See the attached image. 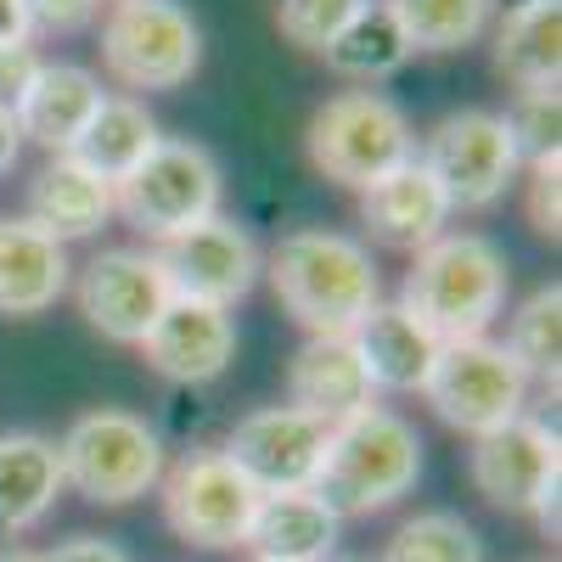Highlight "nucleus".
<instances>
[{"instance_id":"nucleus-1","label":"nucleus","mask_w":562,"mask_h":562,"mask_svg":"<svg viewBox=\"0 0 562 562\" xmlns=\"http://www.w3.org/2000/svg\"><path fill=\"white\" fill-rule=\"evenodd\" d=\"M276 304L288 310L310 338H349L355 326L371 315V304H383L378 259L366 243L344 237V231H288L270 254L265 270Z\"/></svg>"},{"instance_id":"nucleus-2","label":"nucleus","mask_w":562,"mask_h":562,"mask_svg":"<svg viewBox=\"0 0 562 562\" xmlns=\"http://www.w3.org/2000/svg\"><path fill=\"white\" fill-rule=\"evenodd\" d=\"M512 265L501 243H490L484 231H445L439 243L411 254V270L400 281V299L439 344L461 338H490L495 315L506 310Z\"/></svg>"},{"instance_id":"nucleus-3","label":"nucleus","mask_w":562,"mask_h":562,"mask_svg":"<svg viewBox=\"0 0 562 562\" xmlns=\"http://www.w3.org/2000/svg\"><path fill=\"white\" fill-rule=\"evenodd\" d=\"M416 479H422L416 428L400 411L371 405L349 422H333L321 473H315V495L333 506L338 518H371V512H383L400 495H411Z\"/></svg>"},{"instance_id":"nucleus-4","label":"nucleus","mask_w":562,"mask_h":562,"mask_svg":"<svg viewBox=\"0 0 562 562\" xmlns=\"http://www.w3.org/2000/svg\"><path fill=\"white\" fill-rule=\"evenodd\" d=\"M57 461H63V484L90 506H130L158 490L164 439L147 416L97 405L68 422V434L57 439Z\"/></svg>"},{"instance_id":"nucleus-5","label":"nucleus","mask_w":562,"mask_h":562,"mask_svg":"<svg viewBox=\"0 0 562 562\" xmlns=\"http://www.w3.org/2000/svg\"><path fill=\"white\" fill-rule=\"evenodd\" d=\"M304 153L333 186L366 192L371 180H383L416 158V130L405 108L383 90H338L310 113Z\"/></svg>"},{"instance_id":"nucleus-6","label":"nucleus","mask_w":562,"mask_h":562,"mask_svg":"<svg viewBox=\"0 0 562 562\" xmlns=\"http://www.w3.org/2000/svg\"><path fill=\"white\" fill-rule=\"evenodd\" d=\"M220 198H225V175H220L214 153L203 140L164 135L158 147L113 186V214L158 248V243L180 237V231L214 220Z\"/></svg>"},{"instance_id":"nucleus-7","label":"nucleus","mask_w":562,"mask_h":562,"mask_svg":"<svg viewBox=\"0 0 562 562\" xmlns=\"http://www.w3.org/2000/svg\"><path fill=\"white\" fill-rule=\"evenodd\" d=\"M467 479L495 512H529L546 540H557V490H562V445L540 416H512L506 428L473 439Z\"/></svg>"},{"instance_id":"nucleus-8","label":"nucleus","mask_w":562,"mask_h":562,"mask_svg":"<svg viewBox=\"0 0 562 562\" xmlns=\"http://www.w3.org/2000/svg\"><path fill=\"white\" fill-rule=\"evenodd\" d=\"M102 68L130 90H180L203 68V29L180 0H113L102 18Z\"/></svg>"},{"instance_id":"nucleus-9","label":"nucleus","mask_w":562,"mask_h":562,"mask_svg":"<svg viewBox=\"0 0 562 562\" xmlns=\"http://www.w3.org/2000/svg\"><path fill=\"white\" fill-rule=\"evenodd\" d=\"M422 400L434 405V416L445 428L484 439L495 428H506L512 416H524L529 405V371L512 360L495 338H461V344H439V360L422 383Z\"/></svg>"},{"instance_id":"nucleus-10","label":"nucleus","mask_w":562,"mask_h":562,"mask_svg":"<svg viewBox=\"0 0 562 562\" xmlns=\"http://www.w3.org/2000/svg\"><path fill=\"white\" fill-rule=\"evenodd\" d=\"M416 164L439 180V192L456 209L479 214L506 198V186L518 180V147L506 135V119L490 108H450L428 135L416 140Z\"/></svg>"},{"instance_id":"nucleus-11","label":"nucleus","mask_w":562,"mask_h":562,"mask_svg":"<svg viewBox=\"0 0 562 562\" xmlns=\"http://www.w3.org/2000/svg\"><path fill=\"white\" fill-rule=\"evenodd\" d=\"M158 501H164V524L186 546L231 551L248 540L259 490L248 484V473L225 450H186L175 467H164Z\"/></svg>"},{"instance_id":"nucleus-12","label":"nucleus","mask_w":562,"mask_h":562,"mask_svg":"<svg viewBox=\"0 0 562 562\" xmlns=\"http://www.w3.org/2000/svg\"><path fill=\"white\" fill-rule=\"evenodd\" d=\"M169 299H175L169 276L153 248H102L90 254V265L74 281V304L90 333H102L108 344H135V349L158 326Z\"/></svg>"},{"instance_id":"nucleus-13","label":"nucleus","mask_w":562,"mask_h":562,"mask_svg":"<svg viewBox=\"0 0 562 562\" xmlns=\"http://www.w3.org/2000/svg\"><path fill=\"white\" fill-rule=\"evenodd\" d=\"M153 254H158V265L169 276L175 299H198V304H214V310H231L237 299H248L259 270H265L259 243L225 214L180 231V237L158 243Z\"/></svg>"},{"instance_id":"nucleus-14","label":"nucleus","mask_w":562,"mask_h":562,"mask_svg":"<svg viewBox=\"0 0 562 562\" xmlns=\"http://www.w3.org/2000/svg\"><path fill=\"white\" fill-rule=\"evenodd\" d=\"M326 422L299 411V405H259L248 411L225 439V456L248 473L259 495H288V490H315L321 456H326Z\"/></svg>"},{"instance_id":"nucleus-15","label":"nucleus","mask_w":562,"mask_h":562,"mask_svg":"<svg viewBox=\"0 0 562 562\" xmlns=\"http://www.w3.org/2000/svg\"><path fill=\"white\" fill-rule=\"evenodd\" d=\"M140 355H147V366L164 383L203 389L225 378V366L237 360V321H231V310H214L198 299H169L158 326L140 338Z\"/></svg>"},{"instance_id":"nucleus-16","label":"nucleus","mask_w":562,"mask_h":562,"mask_svg":"<svg viewBox=\"0 0 562 562\" xmlns=\"http://www.w3.org/2000/svg\"><path fill=\"white\" fill-rule=\"evenodd\" d=\"M360 225H366L371 243H383L394 254H422L428 243L445 237L450 203L439 192V180L411 158V164H400L394 175L371 180L360 192Z\"/></svg>"},{"instance_id":"nucleus-17","label":"nucleus","mask_w":562,"mask_h":562,"mask_svg":"<svg viewBox=\"0 0 562 562\" xmlns=\"http://www.w3.org/2000/svg\"><path fill=\"white\" fill-rule=\"evenodd\" d=\"M288 405L321 416L326 428L378 405V389L366 378L355 338H304L288 360Z\"/></svg>"},{"instance_id":"nucleus-18","label":"nucleus","mask_w":562,"mask_h":562,"mask_svg":"<svg viewBox=\"0 0 562 562\" xmlns=\"http://www.w3.org/2000/svg\"><path fill=\"white\" fill-rule=\"evenodd\" d=\"M74 281L68 248L57 237H45L34 220H0V315L7 321H29L45 315Z\"/></svg>"},{"instance_id":"nucleus-19","label":"nucleus","mask_w":562,"mask_h":562,"mask_svg":"<svg viewBox=\"0 0 562 562\" xmlns=\"http://www.w3.org/2000/svg\"><path fill=\"white\" fill-rule=\"evenodd\" d=\"M102 79L90 74V68H79V63H45L40 74H34V85L23 90V102L12 108V119H18V135L23 140H34V147H45V153H74V140H79V130L90 124V113L102 108Z\"/></svg>"},{"instance_id":"nucleus-20","label":"nucleus","mask_w":562,"mask_h":562,"mask_svg":"<svg viewBox=\"0 0 562 562\" xmlns=\"http://www.w3.org/2000/svg\"><path fill=\"white\" fill-rule=\"evenodd\" d=\"M45 237H57L63 248L68 243H85V237H97V231L113 220V186L102 175H90L79 158L57 153V158H45L29 180V214Z\"/></svg>"},{"instance_id":"nucleus-21","label":"nucleus","mask_w":562,"mask_h":562,"mask_svg":"<svg viewBox=\"0 0 562 562\" xmlns=\"http://www.w3.org/2000/svg\"><path fill=\"white\" fill-rule=\"evenodd\" d=\"M349 338L378 394H422V383H428V371L439 360V338L405 304H371V315Z\"/></svg>"},{"instance_id":"nucleus-22","label":"nucleus","mask_w":562,"mask_h":562,"mask_svg":"<svg viewBox=\"0 0 562 562\" xmlns=\"http://www.w3.org/2000/svg\"><path fill=\"white\" fill-rule=\"evenodd\" d=\"M338 529L344 518L315 490H288V495H259L243 546L265 562H326L338 551Z\"/></svg>"},{"instance_id":"nucleus-23","label":"nucleus","mask_w":562,"mask_h":562,"mask_svg":"<svg viewBox=\"0 0 562 562\" xmlns=\"http://www.w3.org/2000/svg\"><path fill=\"white\" fill-rule=\"evenodd\" d=\"M63 461H57V439L45 434H0V529L7 535H29L34 524H45V512L63 495Z\"/></svg>"},{"instance_id":"nucleus-24","label":"nucleus","mask_w":562,"mask_h":562,"mask_svg":"<svg viewBox=\"0 0 562 562\" xmlns=\"http://www.w3.org/2000/svg\"><path fill=\"white\" fill-rule=\"evenodd\" d=\"M495 74L518 90L562 85V0H529L495 23Z\"/></svg>"},{"instance_id":"nucleus-25","label":"nucleus","mask_w":562,"mask_h":562,"mask_svg":"<svg viewBox=\"0 0 562 562\" xmlns=\"http://www.w3.org/2000/svg\"><path fill=\"white\" fill-rule=\"evenodd\" d=\"M158 140H164V130L147 113V102H135V97H102V108L90 113V124L79 130L68 158H79L90 175H102L108 186H119L140 158L158 147Z\"/></svg>"},{"instance_id":"nucleus-26","label":"nucleus","mask_w":562,"mask_h":562,"mask_svg":"<svg viewBox=\"0 0 562 562\" xmlns=\"http://www.w3.org/2000/svg\"><path fill=\"white\" fill-rule=\"evenodd\" d=\"M383 12L400 23L411 52L450 57L479 45L495 23V0H383Z\"/></svg>"},{"instance_id":"nucleus-27","label":"nucleus","mask_w":562,"mask_h":562,"mask_svg":"<svg viewBox=\"0 0 562 562\" xmlns=\"http://www.w3.org/2000/svg\"><path fill=\"white\" fill-rule=\"evenodd\" d=\"M326 68H333L338 79H355V85H378V79H394L416 52H411V40L400 34V23L383 12V0H371V7L326 45Z\"/></svg>"},{"instance_id":"nucleus-28","label":"nucleus","mask_w":562,"mask_h":562,"mask_svg":"<svg viewBox=\"0 0 562 562\" xmlns=\"http://www.w3.org/2000/svg\"><path fill=\"white\" fill-rule=\"evenodd\" d=\"M501 349L529 371V383H546L557 394V378H562V288L557 281L535 288L518 310H512Z\"/></svg>"},{"instance_id":"nucleus-29","label":"nucleus","mask_w":562,"mask_h":562,"mask_svg":"<svg viewBox=\"0 0 562 562\" xmlns=\"http://www.w3.org/2000/svg\"><path fill=\"white\" fill-rule=\"evenodd\" d=\"M383 562H484V540L461 512H416L389 535Z\"/></svg>"},{"instance_id":"nucleus-30","label":"nucleus","mask_w":562,"mask_h":562,"mask_svg":"<svg viewBox=\"0 0 562 562\" xmlns=\"http://www.w3.org/2000/svg\"><path fill=\"white\" fill-rule=\"evenodd\" d=\"M371 0H276V29L288 34L299 52H326Z\"/></svg>"},{"instance_id":"nucleus-31","label":"nucleus","mask_w":562,"mask_h":562,"mask_svg":"<svg viewBox=\"0 0 562 562\" xmlns=\"http://www.w3.org/2000/svg\"><path fill=\"white\" fill-rule=\"evenodd\" d=\"M501 119L512 147H518V164H540L557 153V135H562V90H518Z\"/></svg>"},{"instance_id":"nucleus-32","label":"nucleus","mask_w":562,"mask_h":562,"mask_svg":"<svg viewBox=\"0 0 562 562\" xmlns=\"http://www.w3.org/2000/svg\"><path fill=\"white\" fill-rule=\"evenodd\" d=\"M524 209H529V225H535V237L557 243L562 237V158H540L529 164V180H524Z\"/></svg>"},{"instance_id":"nucleus-33","label":"nucleus","mask_w":562,"mask_h":562,"mask_svg":"<svg viewBox=\"0 0 562 562\" xmlns=\"http://www.w3.org/2000/svg\"><path fill=\"white\" fill-rule=\"evenodd\" d=\"M29 12V34H79L97 23L102 0H23Z\"/></svg>"},{"instance_id":"nucleus-34","label":"nucleus","mask_w":562,"mask_h":562,"mask_svg":"<svg viewBox=\"0 0 562 562\" xmlns=\"http://www.w3.org/2000/svg\"><path fill=\"white\" fill-rule=\"evenodd\" d=\"M45 68V57L34 52L29 40H18V45H0V108H18L23 102V90L34 85V74Z\"/></svg>"},{"instance_id":"nucleus-35","label":"nucleus","mask_w":562,"mask_h":562,"mask_svg":"<svg viewBox=\"0 0 562 562\" xmlns=\"http://www.w3.org/2000/svg\"><path fill=\"white\" fill-rule=\"evenodd\" d=\"M45 562H130V551L113 546V540H102V535H74V540H63Z\"/></svg>"},{"instance_id":"nucleus-36","label":"nucleus","mask_w":562,"mask_h":562,"mask_svg":"<svg viewBox=\"0 0 562 562\" xmlns=\"http://www.w3.org/2000/svg\"><path fill=\"white\" fill-rule=\"evenodd\" d=\"M29 40V12H23V0H0V45H18Z\"/></svg>"},{"instance_id":"nucleus-37","label":"nucleus","mask_w":562,"mask_h":562,"mask_svg":"<svg viewBox=\"0 0 562 562\" xmlns=\"http://www.w3.org/2000/svg\"><path fill=\"white\" fill-rule=\"evenodd\" d=\"M18 153H23V135H18V119L0 108V175L18 169Z\"/></svg>"},{"instance_id":"nucleus-38","label":"nucleus","mask_w":562,"mask_h":562,"mask_svg":"<svg viewBox=\"0 0 562 562\" xmlns=\"http://www.w3.org/2000/svg\"><path fill=\"white\" fill-rule=\"evenodd\" d=\"M0 562H45L40 551H23V546H12V551H0Z\"/></svg>"},{"instance_id":"nucleus-39","label":"nucleus","mask_w":562,"mask_h":562,"mask_svg":"<svg viewBox=\"0 0 562 562\" xmlns=\"http://www.w3.org/2000/svg\"><path fill=\"white\" fill-rule=\"evenodd\" d=\"M495 7H501V0H495ZM518 7H529V0H506V12H518Z\"/></svg>"},{"instance_id":"nucleus-40","label":"nucleus","mask_w":562,"mask_h":562,"mask_svg":"<svg viewBox=\"0 0 562 562\" xmlns=\"http://www.w3.org/2000/svg\"><path fill=\"white\" fill-rule=\"evenodd\" d=\"M326 562H360V557H326Z\"/></svg>"},{"instance_id":"nucleus-41","label":"nucleus","mask_w":562,"mask_h":562,"mask_svg":"<svg viewBox=\"0 0 562 562\" xmlns=\"http://www.w3.org/2000/svg\"><path fill=\"white\" fill-rule=\"evenodd\" d=\"M540 562H557V557H540Z\"/></svg>"},{"instance_id":"nucleus-42","label":"nucleus","mask_w":562,"mask_h":562,"mask_svg":"<svg viewBox=\"0 0 562 562\" xmlns=\"http://www.w3.org/2000/svg\"><path fill=\"white\" fill-rule=\"evenodd\" d=\"M254 562H265V557H254Z\"/></svg>"}]
</instances>
